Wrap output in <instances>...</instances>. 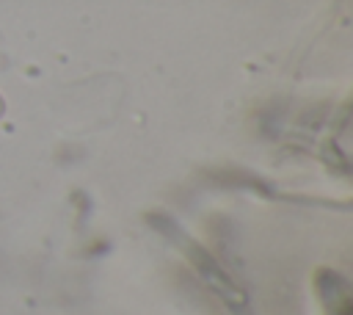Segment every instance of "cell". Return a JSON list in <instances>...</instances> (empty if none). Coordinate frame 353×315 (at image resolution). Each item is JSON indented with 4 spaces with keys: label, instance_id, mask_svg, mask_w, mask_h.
<instances>
[{
    "label": "cell",
    "instance_id": "cell-1",
    "mask_svg": "<svg viewBox=\"0 0 353 315\" xmlns=\"http://www.w3.org/2000/svg\"><path fill=\"white\" fill-rule=\"evenodd\" d=\"M3 113H6V99L0 97V116H3Z\"/></svg>",
    "mask_w": 353,
    "mask_h": 315
}]
</instances>
